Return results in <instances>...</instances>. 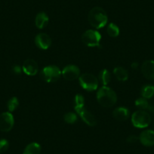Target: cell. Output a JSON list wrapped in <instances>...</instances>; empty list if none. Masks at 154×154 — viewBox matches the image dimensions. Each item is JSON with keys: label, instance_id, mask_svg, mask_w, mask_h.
Masks as SVG:
<instances>
[{"label": "cell", "instance_id": "52a82bcc", "mask_svg": "<svg viewBox=\"0 0 154 154\" xmlns=\"http://www.w3.org/2000/svg\"><path fill=\"white\" fill-rule=\"evenodd\" d=\"M75 112L81 117V119L89 126H95L96 122L95 117L86 109L84 106H74Z\"/></svg>", "mask_w": 154, "mask_h": 154}, {"label": "cell", "instance_id": "2e32d148", "mask_svg": "<svg viewBox=\"0 0 154 154\" xmlns=\"http://www.w3.org/2000/svg\"><path fill=\"white\" fill-rule=\"evenodd\" d=\"M113 74L116 79L120 82H125L128 78V72L122 66H116L113 69Z\"/></svg>", "mask_w": 154, "mask_h": 154}, {"label": "cell", "instance_id": "7402d4cb", "mask_svg": "<svg viewBox=\"0 0 154 154\" xmlns=\"http://www.w3.org/2000/svg\"><path fill=\"white\" fill-rule=\"evenodd\" d=\"M19 105V101L18 99L16 97H13L10 99L9 100L7 103V107H8V111L10 112H13V111L15 110L17 107H18Z\"/></svg>", "mask_w": 154, "mask_h": 154}, {"label": "cell", "instance_id": "44dd1931", "mask_svg": "<svg viewBox=\"0 0 154 154\" xmlns=\"http://www.w3.org/2000/svg\"><path fill=\"white\" fill-rule=\"evenodd\" d=\"M135 106L141 110H148L150 106V104L146 98L140 97L135 100Z\"/></svg>", "mask_w": 154, "mask_h": 154}, {"label": "cell", "instance_id": "30bf717a", "mask_svg": "<svg viewBox=\"0 0 154 154\" xmlns=\"http://www.w3.org/2000/svg\"><path fill=\"white\" fill-rule=\"evenodd\" d=\"M35 43L38 48L42 50H46L51 46V38L48 34L38 33L35 38Z\"/></svg>", "mask_w": 154, "mask_h": 154}, {"label": "cell", "instance_id": "d6986e66", "mask_svg": "<svg viewBox=\"0 0 154 154\" xmlns=\"http://www.w3.org/2000/svg\"><path fill=\"white\" fill-rule=\"evenodd\" d=\"M142 97L146 99L151 98L154 95V86L152 85H145L142 87L141 91Z\"/></svg>", "mask_w": 154, "mask_h": 154}, {"label": "cell", "instance_id": "603a6c76", "mask_svg": "<svg viewBox=\"0 0 154 154\" xmlns=\"http://www.w3.org/2000/svg\"><path fill=\"white\" fill-rule=\"evenodd\" d=\"M64 121L68 124H74L78 120L77 115L74 112H67L63 116Z\"/></svg>", "mask_w": 154, "mask_h": 154}, {"label": "cell", "instance_id": "5b68a950", "mask_svg": "<svg viewBox=\"0 0 154 154\" xmlns=\"http://www.w3.org/2000/svg\"><path fill=\"white\" fill-rule=\"evenodd\" d=\"M101 35L100 32L94 29L86 30L82 35V41L88 47H99L100 48V42Z\"/></svg>", "mask_w": 154, "mask_h": 154}, {"label": "cell", "instance_id": "4316f807", "mask_svg": "<svg viewBox=\"0 0 154 154\" xmlns=\"http://www.w3.org/2000/svg\"><path fill=\"white\" fill-rule=\"evenodd\" d=\"M12 70L14 73L20 74L21 72V67L19 65H14L12 67Z\"/></svg>", "mask_w": 154, "mask_h": 154}, {"label": "cell", "instance_id": "9a60e30c", "mask_svg": "<svg viewBox=\"0 0 154 154\" xmlns=\"http://www.w3.org/2000/svg\"><path fill=\"white\" fill-rule=\"evenodd\" d=\"M48 23V16L45 12H39L35 18V26L38 29H43Z\"/></svg>", "mask_w": 154, "mask_h": 154}, {"label": "cell", "instance_id": "3957f363", "mask_svg": "<svg viewBox=\"0 0 154 154\" xmlns=\"http://www.w3.org/2000/svg\"><path fill=\"white\" fill-rule=\"evenodd\" d=\"M131 122L136 128H146L151 122V116L146 111L139 109L135 111L131 116Z\"/></svg>", "mask_w": 154, "mask_h": 154}, {"label": "cell", "instance_id": "484cf974", "mask_svg": "<svg viewBox=\"0 0 154 154\" xmlns=\"http://www.w3.org/2000/svg\"><path fill=\"white\" fill-rule=\"evenodd\" d=\"M139 140V137L135 135H130L127 137L126 141L129 143H134Z\"/></svg>", "mask_w": 154, "mask_h": 154}, {"label": "cell", "instance_id": "4fadbf2b", "mask_svg": "<svg viewBox=\"0 0 154 154\" xmlns=\"http://www.w3.org/2000/svg\"><path fill=\"white\" fill-rule=\"evenodd\" d=\"M142 74L145 78L154 80V60H146L141 66Z\"/></svg>", "mask_w": 154, "mask_h": 154}, {"label": "cell", "instance_id": "83f0119b", "mask_svg": "<svg viewBox=\"0 0 154 154\" xmlns=\"http://www.w3.org/2000/svg\"><path fill=\"white\" fill-rule=\"evenodd\" d=\"M131 68H133V69H136L137 67H138V63H137V62H134V63H131Z\"/></svg>", "mask_w": 154, "mask_h": 154}, {"label": "cell", "instance_id": "d4e9b609", "mask_svg": "<svg viewBox=\"0 0 154 154\" xmlns=\"http://www.w3.org/2000/svg\"><path fill=\"white\" fill-rule=\"evenodd\" d=\"M74 103H75V106H84L85 99L83 96L81 94H76L74 99Z\"/></svg>", "mask_w": 154, "mask_h": 154}, {"label": "cell", "instance_id": "5bb4252c", "mask_svg": "<svg viewBox=\"0 0 154 154\" xmlns=\"http://www.w3.org/2000/svg\"><path fill=\"white\" fill-rule=\"evenodd\" d=\"M112 116L115 119L121 122L127 120L130 116L129 109L124 106L116 107L112 112Z\"/></svg>", "mask_w": 154, "mask_h": 154}, {"label": "cell", "instance_id": "7a4b0ae2", "mask_svg": "<svg viewBox=\"0 0 154 154\" xmlns=\"http://www.w3.org/2000/svg\"><path fill=\"white\" fill-rule=\"evenodd\" d=\"M107 14L100 7H94L88 13V22L95 29H100L107 23Z\"/></svg>", "mask_w": 154, "mask_h": 154}, {"label": "cell", "instance_id": "ffe728a7", "mask_svg": "<svg viewBox=\"0 0 154 154\" xmlns=\"http://www.w3.org/2000/svg\"><path fill=\"white\" fill-rule=\"evenodd\" d=\"M119 28L117 25H116L115 23H110L107 26V29H106V32L108 35L110 37L115 38L117 37L119 35Z\"/></svg>", "mask_w": 154, "mask_h": 154}, {"label": "cell", "instance_id": "7c38bea8", "mask_svg": "<svg viewBox=\"0 0 154 154\" xmlns=\"http://www.w3.org/2000/svg\"><path fill=\"white\" fill-rule=\"evenodd\" d=\"M139 140L145 146H152L154 145V131L145 130L140 133Z\"/></svg>", "mask_w": 154, "mask_h": 154}, {"label": "cell", "instance_id": "8992f818", "mask_svg": "<svg viewBox=\"0 0 154 154\" xmlns=\"http://www.w3.org/2000/svg\"><path fill=\"white\" fill-rule=\"evenodd\" d=\"M81 86L88 91H95L98 87V79L91 73H84L79 77Z\"/></svg>", "mask_w": 154, "mask_h": 154}, {"label": "cell", "instance_id": "ac0fdd59", "mask_svg": "<svg viewBox=\"0 0 154 154\" xmlns=\"http://www.w3.org/2000/svg\"><path fill=\"white\" fill-rule=\"evenodd\" d=\"M99 81L102 83L103 86H107L111 80V74L108 69H102L98 75Z\"/></svg>", "mask_w": 154, "mask_h": 154}, {"label": "cell", "instance_id": "6da1fadb", "mask_svg": "<svg viewBox=\"0 0 154 154\" xmlns=\"http://www.w3.org/2000/svg\"><path fill=\"white\" fill-rule=\"evenodd\" d=\"M97 100L99 104L103 107H112L117 101L115 91L108 86H103L97 92Z\"/></svg>", "mask_w": 154, "mask_h": 154}, {"label": "cell", "instance_id": "e0dca14e", "mask_svg": "<svg viewBox=\"0 0 154 154\" xmlns=\"http://www.w3.org/2000/svg\"><path fill=\"white\" fill-rule=\"evenodd\" d=\"M41 152V146L38 143H31L26 146L23 154H39Z\"/></svg>", "mask_w": 154, "mask_h": 154}, {"label": "cell", "instance_id": "9c48e42d", "mask_svg": "<svg viewBox=\"0 0 154 154\" xmlns=\"http://www.w3.org/2000/svg\"><path fill=\"white\" fill-rule=\"evenodd\" d=\"M61 73L66 80L73 81L80 76V69L75 65H67L63 68Z\"/></svg>", "mask_w": 154, "mask_h": 154}, {"label": "cell", "instance_id": "277c9868", "mask_svg": "<svg viewBox=\"0 0 154 154\" xmlns=\"http://www.w3.org/2000/svg\"><path fill=\"white\" fill-rule=\"evenodd\" d=\"M60 68L55 65H51L44 67L40 73V77L42 80L46 82H55L60 79L61 75Z\"/></svg>", "mask_w": 154, "mask_h": 154}, {"label": "cell", "instance_id": "ba28073f", "mask_svg": "<svg viewBox=\"0 0 154 154\" xmlns=\"http://www.w3.org/2000/svg\"><path fill=\"white\" fill-rule=\"evenodd\" d=\"M14 116L10 112H5L0 114V131L8 132L14 126Z\"/></svg>", "mask_w": 154, "mask_h": 154}, {"label": "cell", "instance_id": "8fae6325", "mask_svg": "<svg viewBox=\"0 0 154 154\" xmlns=\"http://www.w3.org/2000/svg\"><path fill=\"white\" fill-rule=\"evenodd\" d=\"M22 69L24 73L28 75H35L38 71V66L36 61L32 59H26L23 63Z\"/></svg>", "mask_w": 154, "mask_h": 154}, {"label": "cell", "instance_id": "cb8c5ba5", "mask_svg": "<svg viewBox=\"0 0 154 154\" xmlns=\"http://www.w3.org/2000/svg\"><path fill=\"white\" fill-rule=\"evenodd\" d=\"M9 147V143L5 139H2L0 140V153H3L6 152Z\"/></svg>", "mask_w": 154, "mask_h": 154}]
</instances>
